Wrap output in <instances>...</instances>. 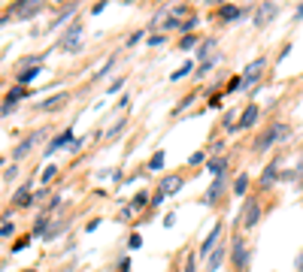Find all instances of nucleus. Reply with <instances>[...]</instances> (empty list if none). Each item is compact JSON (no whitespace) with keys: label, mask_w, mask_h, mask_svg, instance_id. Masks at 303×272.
Returning a JSON list of instances; mask_svg holds the SVG:
<instances>
[{"label":"nucleus","mask_w":303,"mask_h":272,"mask_svg":"<svg viewBox=\"0 0 303 272\" xmlns=\"http://www.w3.org/2000/svg\"><path fill=\"white\" fill-rule=\"evenodd\" d=\"M149 46H164V34H158V36H152V39H149Z\"/></svg>","instance_id":"nucleus-34"},{"label":"nucleus","mask_w":303,"mask_h":272,"mask_svg":"<svg viewBox=\"0 0 303 272\" xmlns=\"http://www.w3.org/2000/svg\"><path fill=\"white\" fill-rule=\"evenodd\" d=\"M131 269V260H128V257H125V260H122V263H118V272H128Z\"/></svg>","instance_id":"nucleus-36"},{"label":"nucleus","mask_w":303,"mask_h":272,"mask_svg":"<svg viewBox=\"0 0 303 272\" xmlns=\"http://www.w3.org/2000/svg\"><path fill=\"white\" fill-rule=\"evenodd\" d=\"M43 6H46V0H18L15 3V15L18 18H34Z\"/></svg>","instance_id":"nucleus-3"},{"label":"nucleus","mask_w":303,"mask_h":272,"mask_svg":"<svg viewBox=\"0 0 303 272\" xmlns=\"http://www.w3.org/2000/svg\"><path fill=\"white\" fill-rule=\"evenodd\" d=\"M221 191H225V175H218V178L212 182V188H209V194H206V203H215V200L221 197Z\"/></svg>","instance_id":"nucleus-10"},{"label":"nucleus","mask_w":303,"mask_h":272,"mask_svg":"<svg viewBox=\"0 0 303 272\" xmlns=\"http://www.w3.org/2000/svg\"><path fill=\"white\" fill-rule=\"evenodd\" d=\"M36 76H39V67H25L22 73H18V82H22V85H28V82H34Z\"/></svg>","instance_id":"nucleus-16"},{"label":"nucleus","mask_w":303,"mask_h":272,"mask_svg":"<svg viewBox=\"0 0 303 272\" xmlns=\"http://www.w3.org/2000/svg\"><path fill=\"white\" fill-rule=\"evenodd\" d=\"M58 3H61V0H58Z\"/></svg>","instance_id":"nucleus-42"},{"label":"nucleus","mask_w":303,"mask_h":272,"mask_svg":"<svg viewBox=\"0 0 303 272\" xmlns=\"http://www.w3.org/2000/svg\"><path fill=\"white\" fill-rule=\"evenodd\" d=\"M225 167H228V164H225V161H221V157H215V161H212V164H209V172H212V175H215V178H218V175H225Z\"/></svg>","instance_id":"nucleus-22"},{"label":"nucleus","mask_w":303,"mask_h":272,"mask_svg":"<svg viewBox=\"0 0 303 272\" xmlns=\"http://www.w3.org/2000/svg\"><path fill=\"white\" fill-rule=\"evenodd\" d=\"M185 272H194V257H188V263H185Z\"/></svg>","instance_id":"nucleus-39"},{"label":"nucleus","mask_w":303,"mask_h":272,"mask_svg":"<svg viewBox=\"0 0 303 272\" xmlns=\"http://www.w3.org/2000/svg\"><path fill=\"white\" fill-rule=\"evenodd\" d=\"M39 136H43V133H36V136H28V139H25V142H22V145H18L15 151H12V157H15V161H18V157H25V154H28V151L34 148V142L39 139Z\"/></svg>","instance_id":"nucleus-12"},{"label":"nucleus","mask_w":303,"mask_h":272,"mask_svg":"<svg viewBox=\"0 0 303 272\" xmlns=\"http://www.w3.org/2000/svg\"><path fill=\"white\" fill-rule=\"evenodd\" d=\"M122 85H125V79H115V82H112V85H109V94H115V91H118V88H122Z\"/></svg>","instance_id":"nucleus-33"},{"label":"nucleus","mask_w":303,"mask_h":272,"mask_svg":"<svg viewBox=\"0 0 303 272\" xmlns=\"http://www.w3.org/2000/svg\"><path fill=\"white\" fill-rule=\"evenodd\" d=\"M191 70H194V64H191V61H188V64H182V67L176 70V73H173V76H170V79H173V82H176V79H182V76H188V73H191Z\"/></svg>","instance_id":"nucleus-24"},{"label":"nucleus","mask_w":303,"mask_h":272,"mask_svg":"<svg viewBox=\"0 0 303 272\" xmlns=\"http://www.w3.org/2000/svg\"><path fill=\"white\" fill-rule=\"evenodd\" d=\"M282 136H288V127H285V124H273V127L267 130V133H264L261 139H258V145H255V151H258V154H264V151H267L270 145H273L276 139H282Z\"/></svg>","instance_id":"nucleus-1"},{"label":"nucleus","mask_w":303,"mask_h":272,"mask_svg":"<svg viewBox=\"0 0 303 272\" xmlns=\"http://www.w3.org/2000/svg\"><path fill=\"white\" fill-rule=\"evenodd\" d=\"M25 272H34V269H25Z\"/></svg>","instance_id":"nucleus-41"},{"label":"nucleus","mask_w":303,"mask_h":272,"mask_svg":"<svg viewBox=\"0 0 303 272\" xmlns=\"http://www.w3.org/2000/svg\"><path fill=\"white\" fill-rule=\"evenodd\" d=\"M221 260H225V251L218 248V251H215V254L209 257V263H206V272H215L218 266H221Z\"/></svg>","instance_id":"nucleus-17"},{"label":"nucleus","mask_w":303,"mask_h":272,"mask_svg":"<svg viewBox=\"0 0 303 272\" xmlns=\"http://www.w3.org/2000/svg\"><path fill=\"white\" fill-rule=\"evenodd\" d=\"M46 221H49V218L43 215V218H39V221L34 224V236H43V230H46Z\"/></svg>","instance_id":"nucleus-28"},{"label":"nucleus","mask_w":303,"mask_h":272,"mask_svg":"<svg viewBox=\"0 0 303 272\" xmlns=\"http://www.w3.org/2000/svg\"><path fill=\"white\" fill-rule=\"evenodd\" d=\"M61 145H73V130H64V133H61V136H55V142H52V145H49L46 151L52 154V151H58Z\"/></svg>","instance_id":"nucleus-11"},{"label":"nucleus","mask_w":303,"mask_h":272,"mask_svg":"<svg viewBox=\"0 0 303 272\" xmlns=\"http://www.w3.org/2000/svg\"><path fill=\"white\" fill-rule=\"evenodd\" d=\"M246 188H249V175L243 172V175H236V182H234V194H236V197H243V194H246Z\"/></svg>","instance_id":"nucleus-18"},{"label":"nucleus","mask_w":303,"mask_h":272,"mask_svg":"<svg viewBox=\"0 0 303 272\" xmlns=\"http://www.w3.org/2000/svg\"><path fill=\"white\" fill-rule=\"evenodd\" d=\"M182 188V175H167V178H161V185H158V191L167 197V194H176Z\"/></svg>","instance_id":"nucleus-7"},{"label":"nucleus","mask_w":303,"mask_h":272,"mask_svg":"<svg viewBox=\"0 0 303 272\" xmlns=\"http://www.w3.org/2000/svg\"><path fill=\"white\" fill-rule=\"evenodd\" d=\"M234 266L236 269H246L249 266V251H246V242L234 239Z\"/></svg>","instance_id":"nucleus-6"},{"label":"nucleus","mask_w":303,"mask_h":272,"mask_svg":"<svg viewBox=\"0 0 303 272\" xmlns=\"http://www.w3.org/2000/svg\"><path fill=\"white\" fill-rule=\"evenodd\" d=\"M64 103H67V94H58V97H52V100H43V103H39V109H43V112H49V109L64 106Z\"/></svg>","instance_id":"nucleus-15"},{"label":"nucleus","mask_w":303,"mask_h":272,"mask_svg":"<svg viewBox=\"0 0 303 272\" xmlns=\"http://www.w3.org/2000/svg\"><path fill=\"white\" fill-rule=\"evenodd\" d=\"M82 31H85V28L76 21L67 34H61V42H58V46H61L64 52H76V49H79V36H82Z\"/></svg>","instance_id":"nucleus-2"},{"label":"nucleus","mask_w":303,"mask_h":272,"mask_svg":"<svg viewBox=\"0 0 303 272\" xmlns=\"http://www.w3.org/2000/svg\"><path fill=\"white\" fill-rule=\"evenodd\" d=\"M179 28H182V31H194V28H197V18H188V21H182Z\"/></svg>","instance_id":"nucleus-31"},{"label":"nucleus","mask_w":303,"mask_h":272,"mask_svg":"<svg viewBox=\"0 0 303 272\" xmlns=\"http://www.w3.org/2000/svg\"><path fill=\"white\" fill-rule=\"evenodd\" d=\"M261 70H264V61L249 64V67H246V73H243V88H252V85L261 79Z\"/></svg>","instance_id":"nucleus-5"},{"label":"nucleus","mask_w":303,"mask_h":272,"mask_svg":"<svg viewBox=\"0 0 303 272\" xmlns=\"http://www.w3.org/2000/svg\"><path fill=\"white\" fill-rule=\"evenodd\" d=\"M297 272H303V254L297 257Z\"/></svg>","instance_id":"nucleus-40"},{"label":"nucleus","mask_w":303,"mask_h":272,"mask_svg":"<svg viewBox=\"0 0 303 272\" xmlns=\"http://www.w3.org/2000/svg\"><path fill=\"white\" fill-rule=\"evenodd\" d=\"M25 94H28V91H25V88H22V85H15V88H12V91H9V94H6V103H12V106H15V103L22 100V97H25Z\"/></svg>","instance_id":"nucleus-21"},{"label":"nucleus","mask_w":303,"mask_h":272,"mask_svg":"<svg viewBox=\"0 0 303 272\" xmlns=\"http://www.w3.org/2000/svg\"><path fill=\"white\" fill-rule=\"evenodd\" d=\"M149 167H152V170H161V167H164V151H158V154L149 161Z\"/></svg>","instance_id":"nucleus-26"},{"label":"nucleus","mask_w":303,"mask_h":272,"mask_svg":"<svg viewBox=\"0 0 303 272\" xmlns=\"http://www.w3.org/2000/svg\"><path fill=\"white\" fill-rule=\"evenodd\" d=\"M9 236H12V224L6 221V224H3V239H9Z\"/></svg>","instance_id":"nucleus-35"},{"label":"nucleus","mask_w":303,"mask_h":272,"mask_svg":"<svg viewBox=\"0 0 303 272\" xmlns=\"http://www.w3.org/2000/svg\"><path fill=\"white\" fill-rule=\"evenodd\" d=\"M218 236H221V224H215V227L209 230V236L203 239V245H200V254H203V257H206V254L215 248V239H218Z\"/></svg>","instance_id":"nucleus-8"},{"label":"nucleus","mask_w":303,"mask_h":272,"mask_svg":"<svg viewBox=\"0 0 303 272\" xmlns=\"http://www.w3.org/2000/svg\"><path fill=\"white\" fill-rule=\"evenodd\" d=\"M258 218H261V206L249 203V206H246V218H243V224H246V227H255V224H258Z\"/></svg>","instance_id":"nucleus-9"},{"label":"nucleus","mask_w":303,"mask_h":272,"mask_svg":"<svg viewBox=\"0 0 303 272\" xmlns=\"http://www.w3.org/2000/svg\"><path fill=\"white\" fill-rule=\"evenodd\" d=\"M73 9H76V3H70L67 9H64V12H61V15H58V18H55V21H52V25H49V28H52V31H55V28H58V25H64V21H67L70 15H73Z\"/></svg>","instance_id":"nucleus-20"},{"label":"nucleus","mask_w":303,"mask_h":272,"mask_svg":"<svg viewBox=\"0 0 303 272\" xmlns=\"http://www.w3.org/2000/svg\"><path fill=\"white\" fill-rule=\"evenodd\" d=\"M291 21H303V3L297 6V12H294V18H291Z\"/></svg>","instance_id":"nucleus-38"},{"label":"nucleus","mask_w":303,"mask_h":272,"mask_svg":"<svg viewBox=\"0 0 303 272\" xmlns=\"http://www.w3.org/2000/svg\"><path fill=\"white\" fill-rule=\"evenodd\" d=\"M139 206H146V194H136V200H134L131 209H139ZM131 209H128V212H131Z\"/></svg>","instance_id":"nucleus-32"},{"label":"nucleus","mask_w":303,"mask_h":272,"mask_svg":"<svg viewBox=\"0 0 303 272\" xmlns=\"http://www.w3.org/2000/svg\"><path fill=\"white\" fill-rule=\"evenodd\" d=\"M239 15H243V12H239L236 6H221V9H218V18H221V21H236Z\"/></svg>","instance_id":"nucleus-14"},{"label":"nucleus","mask_w":303,"mask_h":272,"mask_svg":"<svg viewBox=\"0 0 303 272\" xmlns=\"http://www.w3.org/2000/svg\"><path fill=\"white\" fill-rule=\"evenodd\" d=\"M179 46H182V49H185V52H188V49H194V46H197V36H194V34L182 36V42H179Z\"/></svg>","instance_id":"nucleus-25"},{"label":"nucleus","mask_w":303,"mask_h":272,"mask_svg":"<svg viewBox=\"0 0 303 272\" xmlns=\"http://www.w3.org/2000/svg\"><path fill=\"white\" fill-rule=\"evenodd\" d=\"M55 172H58V167H52V164H49V167L43 170V182H52V178H55Z\"/></svg>","instance_id":"nucleus-29"},{"label":"nucleus","mask_w":303,"mask_h":272,"mask_svg":"<svg viewBox=\"0 0 303 272\" xmlns=\"http://www.w3.org/2000/svg\"><path fill=\"white\" fill-rule=\"evenodd\" d=\"M273 182H276V164H270V167H267V172L261 175V188H270Z\"/></svg>","instance_id":"nucleus-19"},{"label":"nucleus","mask_w":303,"mask_h":272,"mask_svg":"<svg viewBox=\"0 0 303 272\" xmlns=\"http://www.w3.org/2000/svg\"><path fill=\"white\" fill-rule=\"evenodd\" d=\"M28 203H31V188H22L15 194V206H28Z\"/></svg>","instance_id":"nucleus-23"},{"label":"nucleus","mask_w":303,"mask_h":272,"mask_svg":"<svg viewBox=\"0 0 303 272\" xmlns=\"http://www.w3.org/2000/svg\"><path fill=\"white\" fill-rule=\"evenodd\" d=\"M103 9H106V0H100V3H94V9H91V12L97 15V12H103Z\"/></svg>","instance_id":"nucleus-37"},{"label":"nucleus","mask_w":303,"mask_h":272,"mask_svg":"<svg viewBox=\"0 0 303 272\" xmlns=\"http://www.w3.org/2000/svg\"><path fill=\"white\" fill-rule=\"evenodd\" d=\"M139 245H143V236H131V242H128V248H131V251H136V248H139Z\"/></svg>","instance_id":"nucleus-30"},{"label":"nucleus","mask_w":303,"mask_h":272,"mask_svg":"<svg viewBox=\"0 0 303 272\" xmlns=\"http://www.w3.org/2000/svg\"><path fill=\"white\" fill-rule=\"evenodd\" d=\"M212 46H215V39H206V42H200V58L206 61V55L212 52Z\"/></svg>","instance_id":"nucleus-27"},{"label":"nucleus","mask_w":303,"mask_h":272,"mask_svg":"<svg viewBox=\"0 0 303 272\" xmlns=\"http://www.w3.org/2000/svg\"><path fill=\"white\" fill-rule=\"evenodd\" d=\"M255 121H258V106H249V109L243 112V118H239V124H236V127H252Z\"/></svg>","instance_id":"nucleus-13"},{"label":"nucleus","mask_w":303,"mask_h":272,"mask_svg":"<svg viewBox=\"0 0 303 272\" xmlns=\"http://www.w3.org/2000/svg\"><path fill=\"white\" fill-rule=\"evenodd\" d=\"M276 12H279V6H276L273 0H264V3L258 6V12H255V25H258V28H264V25H267Z\"/></svg>","instance_id":"nucleus-4"}]
</instances>
